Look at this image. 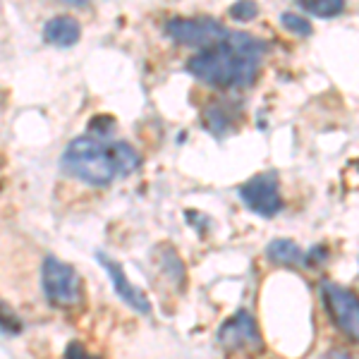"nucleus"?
Segmentation results:
<instances>
[{
    "mask_svg": "<svg viewBox=\"0 0 359 359\" xmlns=\"http://www.w3.org/2000/svg\"><path fill=\"white\" fill-rule=\"evenodd\" d=\"M264 43L249 34L235 32L223 41L206 46L187 60L189 74L216 89L252 86L262 69Z\"/></svg>",
    "mask_w": 359,
    "mask_h": 359,
    "instance_id": "nucleus-1",
    "label": "nucleus"
},
{
    "mask_svg": "<svg viewBox=\"0 0 359 359\" xmlns=\"http://www.w3.org/2000/svg\"><path fill=\"white\" fill-rule=\"evenodd\" d=\"M62 170L91 187H108L120 175L113 142L98 137H77L62 151Z\"/></svg>",
    "mask_w": 359,
    "mask_h": 359,
    "instance_id": "nucleus-2",
    "label": "nucleus"
},
{
    "mask_svg": "<svg viewBox=\"0 0 359 359\" xmlns=\"http://www.w3.org/2000/svg\"><path fill=\"white\" fill-rule=\"evenodd\" d=\"M41 285L48 304L57 309H74L84 299V285L77 269L57 257H46L41 266Z\"/></svg>",
    "mask_w": 359,
    "mask_h": 359,
    "instance_id": "nucleus-3",
    "label": "nucleus"
},
{
    "mask_svg": "<svg viewBox=\"0 0 359 359\" xmlns=\"http://www.w3.org/2000/svg\"><path fill=\"white\" fill-rule=\"evenodd\" d=\"M165 34L180 46L206 48V46L223 41L230 32H225V27L211 17H172L165 22Z\"/></svg>",
    "mask_w": 359,
    "mask_h": 359,
    "instance_id": "nucleus-4",
    "label": "nucleus"
},
{
    "mask_svg": "<svg viewBox=\"0 0 359 359\" xmlns=\"http://www.w3.org/2000/svg\"><path fill=\"white\" fill-rule=\"evenodd\" d=\"M323 304H326L328 314L333 323L343 331L345 338L352 343H359V297L347 287L338 283H323L321 285Z\"/></svg>",
    "mask_w": 359,
    "mask_h": 359,
    "instance_id": "nucleus-5",
    "label": "nucleus"
},
{
    "mask_svg": "<svg viewBox=\"0 0 359 359\" xmlns=\"http://www.w3.org/2000/svg\"><path fill=\"white\" fill-rule=\"evenodd\" d=\"M218 345L228 352H249V355H259L264 352V338L259 333V326L249 311H237L218 331Z\"/></svg>",
    "mask_w": 359,
    "mask_h": 359,
    "instance_id": "nucleus-6",
    "label": "nucleus"
},
{
    "mask_svg": "<svg viewBox=\"0 0 359 359\" xmlns=\"http://www.w3.org/2000/svg\"><path fill=\"white\" fill-rule=\"evenodd\" d=\"M240 199L249 211L262 218H273L283 211V196L276 175H254L240 187Z\"/></svg>",
    "mask_w": 359,
    "mask_h": 359,
    "instance_id": "nucleus-7",
    "label": "nucleus"
},
{
    "mask_svg": "<svg viewBox=\"0 0 359 359\" xmlns=\"http://www.w3.org/2000/svg\"><path fill=\"white\" fill-rule=\"evenodd\" d=\"M96 259H98V264L106 269V273H108V278H111L115 292L120 294V299H123L125 304H130L132 309L137 311V314H151V302H149V297L142 290H139L137 285H132L130 278L125 276L123 266L115 262V259L106 257L103 252H98Z\"/></svg>",
    "mask_w": 359,
    "mask_h": 359,
    "instance_id": "nucleus-8",
    "label": "nucleus"
},
{
    "mask_svg": "<svg viewBox=\"0 0 359 359\" xmlns=\"http://www.w3.org/2000/svg\"><path fill=\"white\" fill-rule=\"evenodd\" d=\"M79 34H82L79 22L69 15H57L53 20L46 22V27H43L46 43L57 46V48H69V46H74L79 41Z\"/></svg>",
    "mask_w": 359,
    "mask_h": 359,
    "instance_id": "nucleus-9",
    "label": "nucleus"
},
{
    "mask_svg": "<svg viewBox=\"0 0 359 359\" xmlns=\"http://www.w3.org/2000/svg\"><path fill=\"white\" fill-rule=\"evenodd\" d=\"M266 259L276 266H304L306 252L299 249L297 242L280 237V240H273L269 247H266Z\"/></svg>",
    "mask_w": 359,
    "mask_h": 359,
    "instance_id": "nucleus-10",
    "label": "nucleus"
},
{
    "mask_svg": "<svg viewBox=\"0 0 359 359\" xmlns=\"http://www.w3.org/2000/svg\"><path fill=\"white\" fill-rule=\"evenodd\" d=\"M294 3H297L304 13H309L314 17H323V20L340 15L345 10V0H294Z\"/></svg>",
    "mask_w": 359,
    "mask_h": 359,
    "instance_id": "nucleus-11",
    "label": "nucleus"
},
{
    "mask_svg": "<svg viewBox=\"0 0 359 359\" xmlns=\"http://www.w3.org/2000/svg\"><path fill=\"white\" fill-rule=\"evenodd\" d=\"M113 149H115V158H118V165H120V175H130V172H135L139 163H142L139 154L130 147V144L113 142Z\"/></svg>",
    "mask_w": 359,
    "mask_h": 359,
    "instance_id": "nucleus-12",
    "label": "nucleus"
},
{
    "mask_svg": "<svg viewBox=\"0 0 359 359\" xmlns=\"http://www.w3.org/2000/svg\"><path fill=\"white\" fill-rule=\"evenodd\" d=\"M22 333V318L17 316V311L8 302L0 299V335H20Z\"/></svg>",
    "mask_w": 359,
    "mask_h": 359,
    "instance_id": "nucleus-13",
    "label": "nucleus"
},
{
    "mask_svg": "<svg viewBox=\"0 0 359 359\" xmlns=\"http://www.w3.org/2000/svg\"><path fill=\"white\" fill-rule=\"evenodd\" d=\"M228 113L223 111V108L213 106L208 108V113L204 115V127H208V130L213 132V135H223L225 127H228Z\"/></svg>",
    "mask_w": 359,
    "mask_h": 359,
    "instance_id": "nucleus-14",
    "label": "nucleus"
},
{
    "mask_svg": "<svg viewBox=\"0 0 359 359\" xmlns=\"http://www.w3.org/2000/svg\"><path fill=\"white\" fill-rule=\"evenodd\" d=\"M257 15H259V8L254 0H237L233 8H230V17H233L235 22H252Z\"/></svg>",
    "mask_w": 359,
    "mask_h": 359,
    "instance_id": "nucleus-15",
    "label": "nucleus"
},
{
    "mask_svg": "<svg viewBox=\"0 0 359 359\" xmlns=\"http://www.w3.org/2000/svg\"><path fill=\"white\" fill-rule=\"evenodd\" d=\"M280 25L287 29V32L297 34V36H309L311 34V25L304 20V17L294 15V13H285L280 17Z\"/></svg>",
    "mask_w": 359,
    "mask_h": 359,
    "instance_id": "nucleus-16",
    "label": "nucleus"
},
{
    "mask_svg": "<svg viewBox=\"0 0 359 359\" xmlns=\"http://www.w3.org/2000/svg\"><path fill=\"white\" fill-rule=\"evenodd\" d=\"M65 359H101V357L86 350V347L79 343V340H72V343L65 347Z\"/></svg>",
    "mask_w": 359,
    "mask_h": 359,
    "instance_id": "nucleus-17",
    "label": "nucleus"
},
{
    "mask_svg": "<svg viewBox=\"0 0 359 359\" xmlns=\"http://www.w3.org/2000/svg\"><path fill=\"white\" fill-rule=\"evenodd\" d=\"M113 123H115V120H113V118H108V115H98V118H94V120H91V125H89V132H96V135L106 137L108 132L113 130Z\"/></svg>",
    "mask_w": 359,
    "mask_h": 359,
    "instance_id": "nucleus-18",
    "label": "nucleus"
},
{
    "mask_svg": "<svg viewBox=\"0 0 359 359\" xmlns=\"http://www.w3.org/2000/svg\"><path fill=\"white\" fill-rule=\"evenodd\" d=\"M323 359H350V357L343 355V352H338V350H333V352H328V355L323 357Z\"/></svg>",
    "mask_w": 359,
    "mask_h": 359,
    "instance_id": "nucleus-19",
    "label": "nucleus"
},
{
    "mask_svg": "<svg viewBox=\"0 0 359 359\" xmlns=\"http://www.w3.org/2000/svg\"><path fill=\"white\" fill-rule=\"evenodd\" d=\"M65 3H72V5H84L86 0H65Z\"/></svg>",
    "mask_w": 359,
    "mask_h": 359,
    "instance_id": "nucleus-20",
    "label": "nucleus"
}]
</instances>
